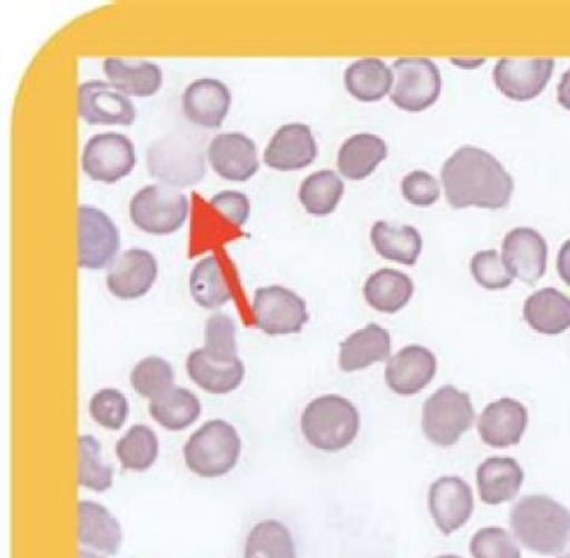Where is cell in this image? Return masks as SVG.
I'll use <instances>...</instances> for the list:
<instances>
[{
	"label": "cell",
	"mask_w": 570,
	"mask_h": 558,
	"mask_svg": "<svg viewBox=\"0 0 570 558\" xmlns=\"http://www.w3.org/2000/svg\"><path fill=\"white\" fill-rule=\"evenodd\" d=\"M445 198L455 209H502L510 203L513 181L491 153L472 146L459 149L442 167Z\"/></svg>",
	"instance_id": "6da1fadb"
},
{
	"label": "cell",
	"mask_w": 570,
	"mask_h": 558,
	"mask_svg": "<svg viewBox=\"0 0 570 558\" xmlns=\"http://www.w3.org/2000/svg\"><path fill=\"white\" fill-rule=\"evenodd\" d=\"M510 527L524 548L560 556L570 539V511L549 496L523 497L510 511Z\"/></svg>",
	"instance_id": "7a4b0ae2"
},
{
	"label": "cell",
	"mask_w": 570,
	"mask_h": 558,
	"mask_svg": "<svg viewBox=\"0 0 570 558\" xmlns=\"http://www.w3.org/2000/svg\"><path fill=\"white\" fill-rule=\"evenodd\" d=\"M148 171L171 189L197 186L206 175L205 145L198 134L174 132L149 146Z\"/></svg>",
	"instance_id": "3957f363"
},
{
	"label": "cell",
	"mask_w": 570,
	"mask_h": 558,
	"mask_svg": "<svg viewBox=\"0 0 570 558\" xmlns=\"http://www.w3.org/2000/svg\"><path fill=\"white\" fill-rule=\"evenodd\" d=\"M362 419L351 400L330 395L307 403L302 432L311 447L325 452L343 451L354 444Z\"/></svg>",
	"instance_id": "277c9868"
},
{
	"label": "cell",
	"mask_w": 570,
	"mask_h": 558,
	"mask_svg": "<svg viewBox=\"0 0 570 558\" xmlns=\"http://www.w3.org/2000/svg\"><path fill=\"white\" fill-rule=\"evenodd\" d=\"M242 456V438L224 419L205 422L184 447V462L202 478H220L230 474Z\"/></svg>",
	"instance_id": "5b68a950"
},
{
	"label": "cell",
	"mask_w": 570,
	"mask_h": 558,
	"mask_svg": "<svg viewBox=\"0 0 570 558\" xmlns=\"http://www.w3.org/2000/svg\"><path fill=\"white\" fill-rule=\"evenodd\" d=\"M474 418L471 397L455 386H442L423 406V434L436 447L450 448L471 429Z\"/></svg>",
	"instance_id": "8992f818"
},
{
	"label": "cell",
	"mask_w": 570,
	"mask_h": 558,
	"mask_svg": "<svg viewBox=\"0 0 570 558\" xmlns=\"http://www.w3.org/2000/svg\"><path fill=\"white\" fill-rule=\"evenodd\" d=\"M129 211L138 230L156 236L171 235L186 223L189 200L171 187L153 183L135 193Z\"/></svg>",
	"instance_id": "52a82bcc"
},
{
	"label": "cell",
	"mask_w": 570,
	"mask_h": 558,
	"mask_svg": "<svg viewBox=\"0 0 570 558\" xmlns=\"http://www.w3.org/2000/svg\"><path fill=\"white\" fill-rule=\"evenodd\" d=\"M390 99L400 110L425 111L441 96V71L426 58H401L393 63Z\"/></svg>",
	"instance_id": "ba28073f"
},
{
	"label": "cell",
	"mask_w": 570,
	"mask_h": 558,
	"mask_svg": "<svg viewBox=\"0 0 570 558\" xmlns=\"http://www.w3.org/2000/svg\"><path fill=\"white\" fill-rule=\"evenodd\" d=\"M253 315L255 326L268 336L298 335L309 320L305 299L279 285L255 291Z\"/></svg>",
	"instance_id": "9c48e42d"
},
{
	"label": "cell",
	"mask_w": 570,
	"mask_h": 558,
	"mask_svg": "<svg viewBox=\"0 0 570 558\" xmlns=\"http://www.w3.org/2000/svg\"><path fill=\"white\" fill-rule=\"evenodd\" d=\"M121 236L110 217L92 206L78 208V266L81 269L107 268L118 258Z\"/></svg>",
	"instance_id": "30bf717a"
},
{
	"label": "cell",
	"mask_w": 570,
	"mask_h": 558,
	"mask_svg": "<svg viewBox=\"0 0 570 558\" xmlns=\"http://www.w3.org/2000/svg\"><path fill=\"white\" fill-rule=\"evenodd\" d=\"M137 163L134 142L121 133H100L86 142L81 167L89 179L115 183L132 173Z\"/></svg>",
	"instance_id": "8fae6325"
},
{
	"label": "cell",
	"mask_w": 570,
	"mask_h": 558,
	"mask_svg": "<svg viewBox=\"0 0 570 558\" xmlns=\"http://www.w3.org/2000/svg\"><path fill=\"white\" fill-rule=\"evenodd\" d=\"M553 70L551 58H502L494 66V84L508 99L530 102L546 91Z\"/></svg>",
	"instance_id": "7c38bea8"
},
{
	"label": "cell",
	"mask_w": 570,
	"mask_h": 558,
	"mask_svg": "<svg viewBox=\"0 0 570 558\" xmlns=\"http://www.w3.org/2000/svg\"><path fill=\"white\" fill-rule=\"evenodd\" d=\"M431 518L445 537L466 526L474 512V494L460 477H442L431 485L428 492Z\"/></svg>",
	"instance_id": "4fadbf2b"
},
{
	"label": "cell",
	"mask_w": 570,
	"mask_h": 558,
	"mask_svg": "<svg viewBox=\"0 0 570 558\" xmlns=\"http://www.w3.org/2000/svg\"><path fill=\"white\" fill-rule=\"evenodd\" d=\"M78 114L91 126H132L137 119L129 97L105 81H89L80 86Z\"/></svg>",
	"instance_id": "5bb4252c"
},
{
	"label": "cell",
	"mask_w": 570,
	"mask_h": 558,
	"mask_svg": "<svg viewBox=\"0 0 570 558\" xmlns=\"http://www.w3.org/2000/svg\"><path fill=\"white\" fill-rule=\"evenodd\" d=\"M546 239L532 228H515L502 242V261L513 279L535 285L547 271Z\"/></svg>",
	"instance_id": "9a60e30c"
},
{
	"label": "cell",
	"mask_w": 570,
	"mask_h": 558,
	"mask_svg": "<svg viewBox=\"0 0 570 558\" xmlns=\"http://www.w3.org/2000/svg\"><path fill=\"white\" fill-rule=\"evenodd\" d=\"M159 266L151 252L130 249L112 261L107 276V287L111 295L124 301L140 299L156 283Z\"/></svg>",
	"instance_id": "2e32d148"
},
{
	"label": "cell",
	"mask_w": 570,
	"mask_h": 558,
	"mask_svg": "<svg viewBox=\"0 0 570 558\" xmlns=\"http://www.w3.org/2000/svg\"><path fill=\"white\" fill-rule=\"evenodd\" d=\"M438 359L425 347L409 346L401 348L389 359L385 367V381L397 396L419 395L436 377Z\"/></svg>",
	"instance_id": "e0dca14e"
},
{
	"label": "cell",
	"mask_w": 570,
	"mask_h": 558,
	"mask_svg": "<svg viewBox=\"0 0 570 558\" xmlns=\"http://www.w3.org/2000/svg\"><path fill=\"white\" fill-rule=\"evenodd\" d=\"M528 408L515 399H499L480 415L478 429L483 444L491 448L515 447L527 432Z\"/></svg>",
	"instance_id": "ac0fdd59"
},
{
	"label": "cell",
	"mask_w": 570,
	"mask_h": 558,
	"mask_svg": "<svg viewBox=\"0 0 570 558\" xmlns=\"http://www.w3.org/2000/svg\"><path fill=\"white\" fill-rule=\"evenodd\" d=\"M208 160L225 181H249L261 167L255 142L243 133H220L213 138Z\"/></svg>",
	"instance_id": "d6986e66"
},
{
	"label": "cell",
	"mask_w": 570,
	"mask_h": 558,
	"mask_svg": "<svg viewBox=\"0 0 570 558\" xmlns=\"http://www.w3.org/2000/svg\"><path fill=\"white\" fill-rule=\"evenodd\" d=\"M230 89L214 78L194 81L183 93L184 116L202 129H219L230 111Z\"/></svg>",
	"instance_id": "ffe728a7"
},
{
	"label": "cell",
	"mask_w": 570,
	"mask_h": 558,
	"mask_svg": "<svg viewBox=\"0 0 570 558\" xmlns=\"http://www.w3.org/2000/svg\"><path fill=\"white\" fill-rule=\"evenodd\" d=\"M317 142L305 123L281 127L265 151L266 167L276 171H298L317 159Z\"/></svg>",
	"instance_id": "44dd1931"
},
{
	"label": "cell",
	"mask_w": 570,
	"mask_h": 558,
	"mask_svg": "<svg viewBox=\"0 0 570 558\" xmlns=\"http://www.w3.org/2000/svg\"><path fill=\"white\" fill-rule=\"evenodd\" d=\"M523 481V468L512 457H490L478 468L480 500L491 507L513 500Z\"/></svg>",
	"instance_id": "7402d4cb"
},
{
	"label": "cell",
	"mask_w": 570,
	"mask_h": 558,
	"mask_svg": "<svg viewBox=\"0 0 570 558\" xmlns=\"http://www.w3.org/2000/svg\"><path fill=\"white\" fill-rule=\"evenodd\" d=\"M187 376L198 388L209 395H228L242 386L246 377L245 362L235 359L230 362L214 361L204 348L193 351L186 359Z\"/></svg>",
	"instance_id": "603a6c76"
},
{
	"label": "cell",
	"mask_w": 570,
	"mask_h": 558,
	"mask_svg": "<svg viewBox=\"0 0 570 558\" xmlns=\"http://www.w3.org/2000/svg\"><path fill=\"white\" fill-rule=\"evenodd\" d=\"M78 539L86 548L116 556L122 545V528L102 505L82 500L78 505Z\"/></svg>",
	"instance_id": "cb8c5ba5"
},
{
	"label": "cell",
	"mask_w": 570,
	"mask_h": 558,
	"mask_svg": "<svg viewBox=\"0 0 570 558\" xmlns=\"http://www.w3.org/2000/svg\"><path fill=\"white\" fill-rule=\"evenodd\" d=\"M392 351V337L387 329L376 323L355 331L343 340L340 346V369L343 372H355L376 362L389 359Z\"/></svg>",
	"instance_id": "d4e9b609"
},
{
	"label": "cell",
	"mask_w": 570,
	"mask_h": 558,
	"mask_svg": "<svg viewBox=\"0 0 570 558\" xmlns=\"http://www.w3.org/2000/svg\"><path fill=\"white\" fill-rule=\"evenodd\" d=\"M104 71L111 84L126 96L151 97L163 88V70L154 62L108 58Z\"/></svg>",
	"instance_id": "484cf974"
},
{
	"label": "cell",
	"mask_w": 570,
	"mask_h": 558,
	"mask_svg": "<svg viewBox=\"0 0 570 558\" xmlns=\"http://www.w3.org/2000/svg\"><path fill=\"white\" fill-rule=\"evenodd\" d=\"M523 317L539 335H562L570 328V298L557 288H542L524 302Z\"/></svg>",
	"instance_id": "4316f807"
},
{
	"label": "cell",
	"mask_w": 570,
	"mask_h": 558,
	"mask_svg": "<svg viewBox=\"0 0 570 558\" xmlns=\"http://www.w3.org/2000/svg\"><path fill=\"white\" fill-rule=\"evenodd\" d=\"M387 153V145L381 137L371 133L354 134L341 146L337 168L344 178L362 181L374 173L377 165L384 162Z\"/></svg>",
	"instance_id": "83f0119b"
},
{
	"label": "cell",
	"mask_w": 570,
	"mask_h": 558,
	"mask_svg": "<svg viewBox=\"0 0 570 558\" xmlns=\"http://www.w3.org/2000/svg\"><path fill=\"white\" fill-rule=\"evenodd\" d=\"M367 306L382 313H396L409 305L414 296L411 277L396 269H381L366 280L363 288Z\"/></svg>",
	"instance_id": "f1b7e54d"
},
{
	"label": "cell",
	"mask_w": 570,
	"mask_h": 558,
	"mask_svg": "<svg viewBox=\"0 0 570 558\" xmlns=\"http://www.w3.org/2000/svg\"><path fill=\"white\" fill-rule=\"evenodd\" d=\"M344 84L348 93L360 102H377L392 91V70L381 59H362L348 66L344 73Z\"/></svg>",
	"instance_id": "f546056e"
},
{
	"label": "cell",
	"mask_w": 570,
	"mask_h": 558,
	"mask_svg": "<svg viewBox=\"0 0 570 558\" xmlns=\"http://www.w3.org/2000/svg\"><path fill=\"white\" fill-rule=\"evenodd\" d=\"M371 242L385 260L406 266L417 263L423 247L422 236L414 227H395L387 222L374 223Z\"/></svg>",
	"instance_id": "4dcf8cb0"
},
{
	"label": "cell",
	"mask_w": 570,
	"mask_h": 558,
	"mask_svg": "<svg viewBox=\"0 0 570 558\" xmlns=\"http://www.w3.org/2000/svg\"><path fill=\"white\" fill-rule=\"evenodd\" d=\"M200 413V400L186 388H171L149 403V415L154 421L171 432H181L193 426Z\"/></svg>",
	"instance_id": "1f68e13d"
},
{
	"label": "cell",
	"mask_w": 570,
	"mask_h": 558,
	"mask_svg": "<svg viewBox=\"0 0 570 558\" xmlns=\"http://www.w3.org/2000/svg\"><path fill=\"white\" fill-rule=\"evenodd\" d=\"M190 295L204 309L216 310L234 299L232 288L225 280L223 266L216 257L198 261L189 279Z\"/></svg>",
	"instance_id": "d6a6232c"
},
{
	"label": "cell",
	"mask_w": 570,
	"mask_h": 558,
	"mask_svg": "<svg viewBox=\"0 0 570 558\" xmlns=\"http://www.w3.org/2000/svg\"><path fill=\"white\" fill-rule=\"evenodd\" d=\"M344 195V182L332 170L317 171L307 176L299 187V201L307 213L316 217L335 212Z\"/></svg>",
	"instance_id": "836d02e7"
},
{
	"label": "cell",
	"mask_w": 570,
	"mask_h": 558,
	"mask_svg": "<svg viewBox=\"0 0 570 558\" xmlns=\"http://www.w3.org/2000/svg\"><path fill=\"white\" fill-rule=\"evenodd\" d=\"M245 558H296L294 538L279 520H265L247 535Z\"/></svg>",
	"instance_id": "e575fe53"
},
{
	"label": "cell",
	"mask_w": 570,
	"mask_h": 558,
	"mask_svg": "<svg viewBox=\"0 0 570 558\" xmlns=\"http://www.w3.org/2000/svg\"><path fill=\"white\" fill-rule=\"evenodd\" d=\"M116 456L124 470H149L159 457V438L148 426L135 425L116 445Z\"/></svg>",
	"instance_id": "d590c367"
},
{
	"label": "cell",
	"mask_w": 570,
	"mask_h": 558,
	"mask_svg": "<svg viewBox=\"0 0 570 558\" xmlns=\"http://www.w3.org/2000/svg\"><path fill=\"white\" fill-rule=\"evenodd\" d=\"M78 482L81 488L105 492L112 486V468L102 460V448L92 436L78 438Z\"/></svg>",
	"instance_id": "8d00e7d4"
},
{
	"label": "cell",
	"mask_w": 570,
	"mask_h": 558,
	"mask_svg": "<svg viewBox=\"0 0 570 558\" xmlns=\"http://www.w3.org/2000/svg\"><path fill=\"white\" fill-rule=\"evenodd\" d=\"M130 383L137 395L154 400L170 391L175 383V370L170 362L157 356H148L134 367Z\"/></svg>",
	"instance_id": "74e56055"
},
{
	"label": "cell",
	"mask_w": 570,
	"mask_h": 558,
	"mask_svg": "<svg viewBox=\"0 0 570 558\" xmlns=\"http://www.w3.org/2000/svg\"><path fill=\"white\" fill-rule=\"evenodd\" d=\"M204 350L214 361L230 362L238 359L236 323L228 315L214 313L208 318Z\"/></svg>",
	"instance_id": "f35d334b"
},
{
	"label": "cell",
	"mask_w": 570,
	"mask_h": 558,
	"mask_svg": "<svg viewBox=\"0 0 570 558\" xmlns=\"http://www.w3.org/2000/svg\"><path fill=\"white\" fill-rule=\"evenodd\" d=\"M89 413L105 429L119 430L129 418V402L118 389H100L89 402Z\"/></svg>",
	"instance_id": "ab89813d"
},
{
	"label": "cell",
	"mask_w": 570,
	"mask_h": 558,
	"mask_svg": "<svg viewBox=\"0 0 570 558\" xmlns=\"http://www.w3.org/2000/svg\"><path fill=\"white\" fill-rule=\"evenodd\" d=\"M474 558H521V550L512 535L501 527L480 528L471 539Z\"/></svg>",
	"instance_id": "60d3db41"
},
{
	"label": "cell",
	"mask_w": 570,
	"mask_h": 558,
	"mask_svg": "<svg viewBox=\"0 0 570 558\" xmlns=\"http://www.w3.org/2000/svg\"><path fill=\"white\" fill-rule=\"evenodd\" d=\"M471 272L475 282L487 290H504L513 282V277L497 250H482L472 257Z\"/></svg>",
	"instance_id": "b9f144b4"
},
{
	"label": "cell",
	"mask_w": 570,
	"mask_h": 558,
	"mask_svg": "<svg viewBox=\"0 0 570 558\" xmlns=\"http://www.w3.org/2000/svg\"><path fill=\"white\" fill-rule=\"evenodd\" d=\"M401 192L409 203L417 208H430L441 197V187L426 171H412L401 182Z\"/></svg>",
	"instance_id": "7bdbcfd3"
},
{
	"label": "cell",
	"mask_w": 570,
	"mask_h": 558,
	"mask_svg": "<svg viewBox=\"0 0 570 558\" xmlns=\"http://www.w3.org/2000/svg\"><path fill=\"white\" fill-rule=\"evenodd\" d=\"M212 206L236 228L245 227L250 216L249 198L245 193L235 192V190L217 193L216 197H213Z\"/></svg>",
	"instance_id": "ee69618b"
},
{
	"label": "cell",
	"mask_w": 570,
	"mask_h": 558,
	"mask_svg": "<svg viewBox=\"0 0 570 558\" xmlns=\"http://www.w3.org/2000/svg\"><path fill=\"white\" fill-rule=\"evenodd\" d=\"M558 275L562 282L570 287V239L562 245L560 253H558Z\"/></svg>",
	"instance_id": "f6af8a7d"
},
{
	"label": "cell",
	"mask_w": 570,
	"mask_h": 558,
	"mask_svg": "<svg viewBox=\"0 0 570 558\" xmlns=\"http://www.w3.org/2000/svg\"><path fill=\"white\" fill-rule=\"evenodd\" d=\"M558 102L570 111V69L562 74L560 86H558Z\"/></svg>",
	"instance_id": "bcb514c9"
},
{
	"label": "cell",
	"mask_w": 570,
	"mask_h": 558,
	"mask_svg": "<svg viewBox=\"0 0 570 558\" xmlns=\"http://www.w3.org/2000/svg\"><path fill=\"white\" fill-rule=\"evenodd\" d=\"M453 63H456V66L463 67V69H474V67H479L480 63L485 62V59H478V61H461V59H452Z\"/></svg>",
	"instance_id": "7dc6e473"
},
{
	"label": "cell",
	"mask_w": 570,
	"mask_h": 558,
	"mask_svg": "<svg viewBox=\"0 0 570 558\" xmlns=\"http://www.w3.org/2000/svg\"><path fill=\"white\" fill-rule=\"evenodd\" d=\"M80 558H102V557L96 556V554L91 552V550L81 549Z\"/></svg>",
	"instance_id": "c3c4849f"
},
{
	"label": "cell",
	"mask_w": 570,
	"mask_h": 558,
	"mask_svg": "<svg viewBox=\"0 0 570 558\" xmlns=\"http://www.w3.org/2000/svg\"><path fill=\"white\" fill-rule=\"evenodd\" d=\"M558 558H570V539H569L568 545H566L564 550H562V552L560 554V557H558Z\"/></svg>",
	"instance_id": "681fc988"
},
{
	"label": "cell",
	"mask_w": 570,
	"mask_h": 558,
	"mask_svg": "<svg viewBox=\"0 0 570 558\" xmlns=\"http://www.w3.org/2000/svg\"><path fill=\"white\" fill-rule=\"evenodd\" d=\"M436 558H463V557H460V556H453V554H448V556H439Z\"/></svg>",
	"instance_id": "f907efd6"
}]
</instances>
